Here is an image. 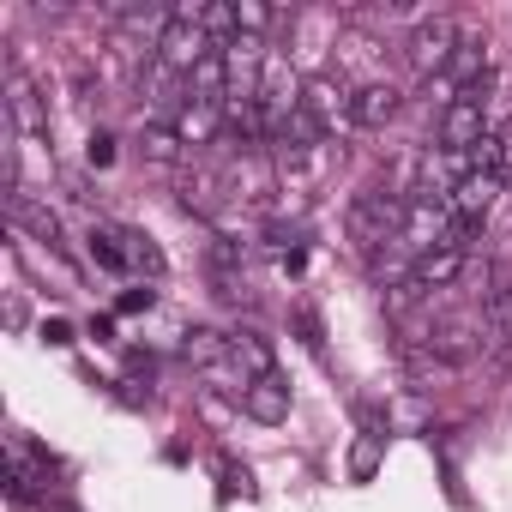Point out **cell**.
Wrapping results in <instances>:
<instances>
[{
    "label": "cell",
    "mask_w": 512,
    "mask_h": 512,
    "mask_svg": "<svg viewBox=\"0 0 512 512\" xmlns=\"http://www.w3.org/2000/svg\"><path fill=\"white\" fill-rule=\"evenodd\" d=\"M464 253H452V247H434V253H416V260H410V284L428 296V290H452L458 278H464Z\"/></svg>",
    "instance_id": "11"
},
{
    "label": "cell",
    "mask_w": 512,
    "mask_h": 512,
    "mask_svg": "<svg viewBox=\"0 0 512 512\" xmlns=\"http://www.w3.org/2000/svg\"><path fill=\"white\" fill-rule=\"evenodd\" d=\"M223 199H229V169H211V163H199V169L181 181V205H187V211H199V217H211Z\"/></svg>",
    "instance_id": "15"
},
{
    "label": "cell",
    "mask_w": 512,
    "mask_h": 512,
    "mask_svg": "<svg viewBox=\"0 0 512 512\" xmlns=\"http://www.w3.org/2000/svg\"><path fill=\"white\" fill-rule=\"evenodd\" d=\"M37 338H43L49 350H67V344H73V326H67V320H43V332H37Z\"/></svg>",
    "instance_id": "27"
},
{
    "label": "cell",
    "mask_w": 512,
    "mask_h": 512,
    "mask_svg": "<svg viewBox=\"0 0 512 512\" xmlns=\"http://www.w3.org/2000/svg\"><path fill=\"white\" fill-rule=\"evenodd\" d=\"M235 19H241V37H260V31H272V25H278V13H272V7H260V0H235Z\"/></svg>",
    "instance_id": "23"
},
{
    "label": "cell",
    "mask_w": 512,
    "mask_h": 512,
    "mask_svg": "<svg viewBox=\"0 0 512 512\" xmlns=\"http://www.w3.org/2000/svg\"><path fill=\"white\" fill-rule=\"evenodd\" d=\"M115 235H121V253H127V272L133 278H145V284H157L163 272H169V260H163V247L145 235V229H133V223H115Z\"/></svg>",
    "instance_id": "14"
},
{
    "label": "cell",
    "mask_w": 512,
    "mask_h": 512,
    "mask_svg": "<svg viewBox=\"0 0 512 512\" xmlns=\"http://www.w3.org/2000/svg\"><path fill=\"white\" fill-rule=\"evenodd\" d=\"M506 193V181L500 175H464L458 181V193L446 199V211L452 217H464V223H488V211H494V199Z\"/></svg>",
    "instance_id": "9"
},
{
    "label": "cell",
    "mask_w": 512,
    "mask_h": 512,
    "mask_svg": "<svg viewBox=\"0 0 512 512\" xmlns=\"http://www.w3.org/2000/svg\"><path fill=\"white\" fill-rule=\"evenodd\" d=\"M217 476H223V488H217L223 500H235V494H253V470H247V464H235L229 452L217 458Z\"/></svg>",
    "instance_id": "22"
},
{
    "label": "cell",
    "mask_w": 512,
    "mask_h": 512,
    "mask_svg": "<svg viewBox=\"0 0 512 512\" xmlns=\"http://www.w3.org/2000/svg\"><path fill=\"white\" fill-rule=\"evenodd\" d=\"M296 332H302V344H308L314 356H326V326H320V314H314L308 302L296 308Z\"/></svg>",
    "instance_id": "24"
},
{
    "label": "cell",
    "mask_w": 512,
    "mask_h": 512,
    "mask_svg": "<svg viewBox=\"0 0 512 512\" xmlns=\"http://www.w3.org/2000/svg\"><path fill=\"white\" fill-rule=\"evenodd\" d=\"M422 350H428L434 362H446V368L476 362V356H482V314H446V320H434V332H428Z\"/></svg>",
    "instance_id": "6"
},
{
    "label": "cell",
    "mask_w": 512,
    "mask_h": 512,
    "mask_svg": "<svg viewBox=\"0 0 512 512\" xmlns=\"http://www.w3.org/2000/svg\"><path fill=\"white\" fill-rule=\"evenodd\" d=\"M458 43H464V31H458V25H452L446 13H434V19H416V31H410V43H404V55H410V67H416V73H428V79H440Z\"/></svg>",
    "instance_id": "4"
},
{
    "label": "cell",
    "mask_w": 512,
    "mask_h": 512,
    "mask_svg": "<svg viewBox=\"0 0 512 512\" xmlns=\"http://www.w3.org/2000/svg\"><path fill=\"white\" fill-rule=\"evenodd\" d=\"M398 85L392 79H368V85H356V127H386L392 115H398Z\"/></svg>",
    "instance_id": "16"
},
{
    "label": "cell",
    "mask_w": 512,
    "mask_h": 512,
    "mask_svg": "<svg viewBox=\"0 0 512 512\" xmlns=\"http://www.w3.org/2000/svg\"><path fill=\"white\" fill-rule=\"evenodd\" d=\"M302 109L320 121V133H338V127L356 121V85H350L344 73H314V79L302 85Z\"/></svg>",
    "instance_id": "3"
},
{
    "label": "cell",
    "mask_w": 512,
    "mask_h": 512,
    "mask_svg": "<svg viewBox=\"0 0 512 512\" xmlns=\"http://www.w3.org/2000/svg\"><path fill=\"white\" fill-rule=\"evenodd\" d=\"M49 476H55V458L37 452L25 434L7 440V494L25 506V500H49Z\"/></svg>",
    "instance_id": "5"
},
{
    "label": "cell",
    "mask_w": 512,
    "mask_h": 512,
    "mask_svg": "<svg viewBox=\"0 0 512 512\" xmlns=\"http://www.w3.org/2000/svg\"><path fill=\"white\" fill-rule=\"evenodd\" d=\"M229 362H235L247 380H266V374H278V362H272V344H266L260 332H229Z\"/></svg>",
    "instance_id": "18"
},
{
    "label": "cell",
    "mask_w": 512,
    "mask_h": 512,
    "mask_svg": "<svg viewBox=\"0 0 512 512\" xmlns=\"http://www.w3.org/2000/svg\"><path fill=\"white\" fill-rule=\"evenodd\" d=\"M85 163H91V169H109V163H115V139H109V133H91V139H85Z\"/></svg>",
    "instance_id": "25"
},
{
    "label": "cell",
    "mask_w": 512,
    "mask_h": 512,
    "mask_svg": "<svg viewBox=\"0 0 512 512\" xmlns=\"http://www.w3.org/2000/svg\"><path fill=\"white\" fill-rule=\"evenodd\" d=\"M181 356L193 362V368H223L229 362V332H217V326H193V332H181Z\"/></svg>",
    "instance_id": "20"
},
{
    "label": "cell",
    "mask_w": 512,
    "mask_h": 512,
    "mask_svg": "<svg viewBox=\"0 0 512 512\" xmlns=\"http://www.w3.org/2000/svg\"><path fill=\"white\" fill-rule=\"evenodd\" d=\"M241 410H247L253 422L278 428V422L290 416V380H284V374H266V380H253V386H247V398H241Z\"/></svg>",
    "instance_id": "13"
},
{
    "label": "cell",
    "mask_w": 512,
    "mask_h": 512,
    "mask_svg": "<svg viewBox=\"0 0 512 512\" xmlns=\"http://www.w3.org/2000/svg\"><path fill=\"white\" fill-rule=\"evenodd\" d=\"M7 121L19 127V133H49V109H43V97H37V85L13 67L7 73Z\"/></svg>",
    "instance_id": "12"
},
{
    "label": "cell",
    "mask_w": 512,
    "mask_h": 512,
    "mask_svg": "<svg viewBox=\"0 0 512 512\" xmlns=\"http://www.w3.org/2000/svg\"><path fill=\"white\" fill-rule=\"evenodd\" d=\"M211 49H217V43L199 31V7H175V13H169V25H163V37H157V55H151V61H163L169 73H181V79H187Z\"/></svg>",
    "instance_id": "2"
},
{
    "label": "cell",
    "mask_w": 512,
    "mask_h": 512,
    "mask_svg": "<svg viewBox=\"0 0 512 512\" xmlns=\"http://www.w3.org/2000/svg\"><path fill=\"white\" fill-rule=\"evenodd\" d=\"M175 133L187 139V145H217L223 139V103H187L181 115H175Z\"/></svg>",
    "instance_id": "17"
},
{
    "label": "cell",
    "mask_w": 512,
    "mask_h": 512,
    "mask_svg": "<svg viewBox=\"0 0 512 512\" xmlns=\"http://www.w3.org/2000/svg\"><path fill=\"white\" fill-rule=\"evenodd\" d=\"M380 458H386V416L362 404V434H356V446H350V482H374Z\"/></svg>",
    "instance_id": "10"
},
{
    "label": "cell",
    "mask_w": 512,
    "mask_h": 512,
    "mask_svg": "<svg viewBox=\"0 0 512 512\" xmlns=\"http://www.w3.org/2000/svg\"><path fill=\"white\" fill-rule=\"evenodd\" d=\"M151 368H157V362H151V350H127V380H139V374L151 380Z\"/></svg>",
    "instance_id": "28"
},
{
    "label": "cell",
    "mask_w": 512,
    "mask_h": 512,
    "mask_svg": "<svg viewBox=\"0 0 512 512\" xmlns=\"http://www.w3.org/2000/svg\"><path fill=\"white\" fill-rule=\"evenodd\" d=\"M91 338H97V344H115V320H109V314H97V320H91Z\"/></svg>",
    "instance_id": "29"
},
{
    "label": "cell",
    "mask_w": 512,
    "mask_h": 512,
    "mask_svg": "<svg viewBox=\"0 0 512 512\" xmlns=\"http://www.w3.org/2000/svg\"><path fill=\"white\" fill-rule=\"evenodd\" d=\"M7 223L25 229V235H37V241H49V247L61 241V217H55V205L37 199L31 187H13V193H7Z\"/></svg>",
    "instance_id": "8"
},
{
    "label": "cell",
    "mask_w": 512,
    "mask_h": 512,
    "mask_svg": "<svg viewBox=\"0 0 512 512\" xmlns=\"http://www.w3.org/2000/svg\"><path fill=\"white\" fill-rule=\"evenodd\" d=\"M488 91H476V97H458V103H446L440 109V151H470L482 133H488Z\"/></svg>",
    "instance_id": "7"
},
{
    "label": "cell",
    "mask_w": 512,
    "mask_h": 512,
    "mask_svg": "<svg viewBox=\"0 0 512 512\" xmlns=\"http://www.w3.org/2000/svg\"><path fill=\"white\" fill-rule=\"evenodd\" d=\"M139 151H145V163H157V169H181V163L193 157V145H187L175 127H163V121L139 133Z\"/></svg>",
    "instance_id": "19"
},
{
    "label": "cell",
    "mask_w": 512,
    "mask_h": 512,
    "mask_svg": "<svg viewBox=\"0 0 512 512\" xmlns=\"http://www.w3.org/2000/svg\"><path fill=\"white\" fill-rule=\"evenodd\" d=\"M157 308V290L151 284H139V290H127L121 302H115V314H151Z\"/></svg>",
    "instance_id": "26"
},
{
    "label": "cell",
    "mask_w": 512,
    "mask_h": 512,
    "mask_svg": "<svg viewBox=\"0 0 512 512\" xmlns=\"http://www.w3.org/2000/svg\"><path fill=\"white\" fill-rule=\"evenodd\" d=\"M91 260H97L103 272H127V253H121L115 223H91Z\"/></svg>",
    "instance_id": "21"
},
{
    "label": "cell",
    "mask_w": 512,
    "mask_h": 512,
    "mask_svg": "<svg viewBox=\"0 0 512 512\" xmlns=\"http://www.w3.org/2000/svg\"><path fill=\"white\" fill-rule=\"evenodd\" d=\"M404 217H410V199L398 187H386V193L380 187H362L350 199V211H344V229H350V241L362 253H380V247H392L404 235Z\"/></svg>",
    "instance_id": "1"
}]
</instances>
